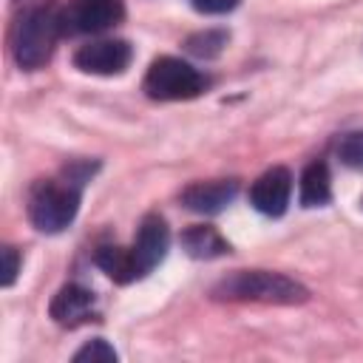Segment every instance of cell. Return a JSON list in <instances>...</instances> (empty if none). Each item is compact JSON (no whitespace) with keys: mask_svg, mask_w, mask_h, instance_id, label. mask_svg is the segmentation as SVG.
Listing matches in <instances>:
<instances>
[{"mask_svg":"<svg viewBox=\"0 0 363 363\" xmlns=\"http://www.w3.org/2000/svg\"><path fill=\"white\" fill-rule=\"evenodd\" d=\"M113 360H116V352H113V346H111L108 340H102V337L85 343V346L74 354V363H113Z\"/></svg>","mask_w":363,"mask_h":363,"instance_id":"obj_15","label":"cell"},{"mask_svg":"<svg viewBox=\"0 0 363 363\" xmlns=\"http://www.w3.org/2000/svg\"><path fill=\"white\" fill-rule=\"evenodd\" d=\"M289 196H292V173L286 167H269L250 187L252 207L258 213H264V216H272V218L286 213Z\"/></svg>","mask_w":363,"mask_h":363,"instance_id":"obj_7","label":"cell"},{"mask_svg":"<svg viewBox=\"0 0 363 363\" xmlns=\"http://www.w3.org/2000/svg\"><path fill=\"white\" fill-rule=\"evenodd\" d=\"M238 193L235 179H213V182H193L190 187L182 190V204L193 213H218L224 210Z\"/></svg>","mask_w":363,"mask_h":363,"instance_id":"obj_9","label":"cell"},{"mask_svg":"<svg viewBox=\"0 0 363 363\" xmlns=\"http://www.w3.org/2000/svg\"><path fill=\"white\" fill-rule=\"evenodd\" d=\"M213 298L218 301H255V303H303L309 301V289L281 272L267 269H238L221 278L213 286Z\"/></svg>","mask_w":363,"mask_h":363,"instance_id":"obj_1","label":"cell"},{"mask_svg":"<svg viewBox=\"0 0 363 363\" xmlns=\"http://www.w3.org/2000/svg\"><path fill=\"white\" fill-rule=\"evenodd\" d=\"M94 261H96V267H99L108 278H113L116 284H130V281L142 278L139 264H136V258H133V250H130V247L102 244V247H96Z\"/></svg>","mask_w":363,"mask_h":363,"instance_id":"obj_11","label":"cell"},{"mask_svg":"<svg viewBox=\"0 0 363 363\" xmlns=\"http://www.w3.org/2000/svg\"><path fill=\"white\" fill-rule=\"evenodd\" d=\"M79 182L74 179H45L28 193V218L40 233L65 230L79 210Z\"/></svg>","mask_w":363,"mask_h":363,"instance_id":"obj_3","label":"cell"},{"mask_svg":"<svg viewBox=\"0 0 363 363\" xmlns=\"http://www.w3.org/2000/svg\"><path fill=\"white\" fill-rule=\"evenodd\" d=\"M360 204H363V199H360Z\"/></svg>","mask_w":363,"mask_h":363,"instance_id":"obj_19","label":"cell"},{"mask_svg":"<svg viewBox=\"0 0 363 363\" xmlns=\"http://www.w3.org/2000/svg\"><path fill=\"white\" fill-rule=\"evenodd\" d=\"M224 40H227L224 31H204V34L190 37V40H187V48H190L193 54H199V57H216V54L221 51Z\"/></svg>","mask_w":363,"mask_h":363,"instance_id":"obj_16","label":"cell"},{"mask_svg":"<svg viewBox=\"0 0 363 363\" xmlns=\"http://www.w3.org/2000/svg\"><path fill=\"white\" fill-rule=\"evenodd\" d=\"M190 3H193V9H199L204 14H224L238 6V0H190Z\"/></svg>","mask_w":363,"mask_h":363,"instance_id":"obj_18","label":"cell"},{"mask_svg":"<svg viewBox=\"0 0 363 363\" xmlns=\"http://www.w3.org/2000/svg\"><path fill=\"white\" fill-rule=\"evenodd\" d=\"M133 60V48L125 40H94L74 54V65L85 74H122Z\"/></svg>","mask_w":363,"mask_h":363,"instance_id":"obj_6","label":"cell"},{"mask_svg":"<svg viewBox=\"0 0 363 363\" xmlns=\"http://www.w3.org/2000/svg\"><path fill=\"white\" fill-rule=\"evenodd\" d=\"M204 85L207 79L190 62L176 60V57H159L145 74V94L162 102L193 99L204 91Z\"/></svg>","mask_w":363,"mask_h":363,"instance_id":"obj_4","label":"cell"},{"mask_svg":"<svg viewBox=\"0 0 363 363\" xmlns=\"http://www.w3.org/2000/svg\"><path fill=\"white\" fill-rule=\"evenodd\" d=\"M20 272V255L14 247H3V275H0V284L3 286H11L14 278Z\"/></svg>","mask_w":363,"mask_h":363,"instance_id":"obj_17","label":"cell"},{"mask_svg":"<svg viewBox=\"0 0 363 363\" xmlns=\"http://www.w3.org/2000/svg\"><path fill=\"white\" fill-rule=\"evenodd\" d=\"M167 247H170V230H167L164 218L156 216V213L145 216L142 224H139V230H136L133 247H130L133 250V258L139 264V272L147 275L156 264H162L164 255H167Z\"/></svg>","mask_w":363,"mask_h":363,"instance_id":"obj_8","label":"cell"},{"mask_svg":"<svg viewBox=\"0 0 363 363\" xmlns=\"http://www.w3.org/2000/svg\"><path fill=\"white\" fill-rule=\"evenodd\" d=\"M60 34H65L62 31V14H57L54 9L23 11V17L17 20L14 34H11V51H14L17 65L26 71L43 68L51 60Z\"/></svg>","mask_w":363,"mask_h":363,"instance_id":"obj_2","label":"cell"},{"mask_svg":"<svg viewBox=\"0 0 363 363\" xmlns=\"http://www.w3.org/2000/svg\"><path fill=\"white\" fill-rule=\"evenodd\" d=\"M182 247L190 258H218L224 252H230V244L221 238V233L216 227L199 224L182 233Z\"/></svg>","mask_w":363,"mask_h":363,"instance_id":"obj_13","label":"cell"},{"mask_svg":"<svg viewBox=\"0 0 363 363\" xmlns=\"http://www.w3.org/2000/svg\"><path fill=\"white\" fill-rule=\"evenodd\" d=\"M332 199V176L326 162H309L301 173V204L323 207Z\"/></svg>","mask_w":363,"mask_h":363,"instance_id":"obj_12","label":"cell"},{"mask_svg":"<svg viewBox=\"0 0 363 363\" xmlns=\"http://www.w3.org/2000/svg\"><path fill=\"white\" fill-rule=\"evenodd\" d=\"M125 17V0H74L62 14V31L96 34Z\"/></svg>","mask_w":363,"mask_h":363,"instance_id":"obj_5","label":"cell"},{"mask_svg":"<svg viewBox=\"0 0 363 363\" xmlns=\"http://www.w3.org/2000/svg\"><path fill=\"white\" fill-rule=\"evenodd\" d=\"M48 312L60 326H79L94 318V292L79 284H68L54 295Z\"/></svg>","mask_w":363,"mask_h":363,"instance_id":"obj_10","label":"cell"},{"mask_svg":"<svg viewBox=\"0 0 363 363\" xmlns=\"http://www.w3.org/2000/svg\"><path fill=\"white\" fill-rule=\"evenodd\" d=\"M337 159L352 170H363V130H352L337 139Z\"/></svg>","mask_w":363,"mask_h":363,"instance_id":"obj_14","label":"cell"}]
</instances>
